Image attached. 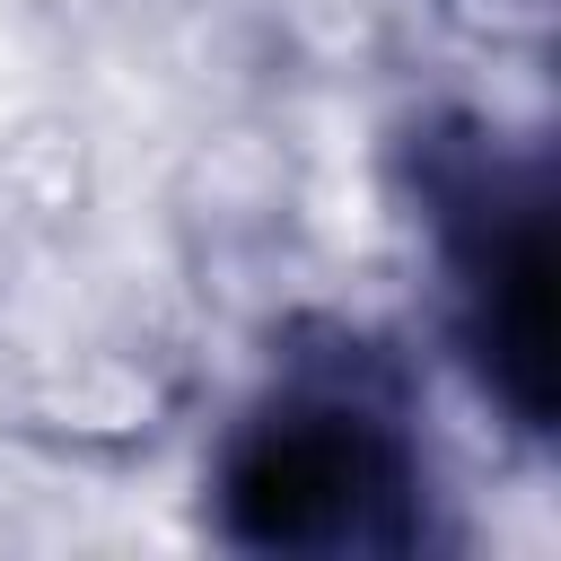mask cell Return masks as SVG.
Here are the masks:
<instances>
[{"label": "cell", "instance_id": "6da1fadb", "mask_svg": "<svg viewBox=\"0 0 561 561\" xmlns=\"http://www.w3.org/2000/svg\"><path fill=\"white\" fill-rule=\"evenodd\" d=\"M394 491V447L359 412H272L237 456V526L263 543H368V508Z\"/></svg>", "mask_w": 561, "mask_h": 561}]
</instances>
